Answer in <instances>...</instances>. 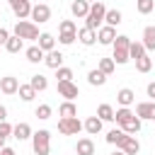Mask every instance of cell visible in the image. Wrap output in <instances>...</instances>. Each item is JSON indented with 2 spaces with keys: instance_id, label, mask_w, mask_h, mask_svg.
Listing matches in <instances>:
<instances>
[{
  "instance_id": "cell-1",
  "label": "cell",
  "mask_w": 155,
  "mask_h": 155,
  "mask_svg": "<svg viewBox=\"0 0 155 155\" xmlns=\"http://www.w3.org/2000/svg\"><path fill=\"white\" fill-rule=\"evenodd\" d=\"M104 15H107V7H104V2L99 0V2H92L90 5V12H87V17H85V27H90V29H99L102 27V22H104Z\"/></svg>"
},
{
  "instance_id": "cell-2",
  "label": "cell",
  "mask_w": 155,
  "mask_h": 155,
  "mask_svg": "<svg viewBox=\"0 0 155 155\" xmlns=\"http://www.w3.org/2000/svg\"><path fill=\"white\" fill-rule=\"evenodd\" d=\"M31 148H34L36 155H48V153H51V133H48L46 128L34 131V136H31Z\"/></svg>"
},
{
  "instance_id": "cell-3",
  "label": "cell",
  "mask_w": 155,
  "mask_h": 155,
  "mask_svg": "<svg viewBox=\"0 0 155 155\" xmlns=\"http://www.w3.org/2000/svg\"><path fill=\"white\" fill-rule=\"evenodd\" d=\"M15 34L19 36V39H29V41H36L39 39V24H34V22H27V19H17V24H15Z\"/></svg>"
},
{
  "instance_id": "cell-4",
  "label": "cell",
  "mask_w": 155,
  "mask_h": 155,
  "mask_svg": "<svg viewBox=\"0 0 155 155\" xmlns=\"http://www.w3.org/2000/svg\"><path fill=\"white\" fill-rule=\"evenodd\" d=\"M82 128L85 126H82V121L78 116H70V119H61L58 121V133L61 136H78Z\"/></svg>"
},
{
  "instance_id": "cell-5",
  "label": "cell",
  "mask_w": 155,
  "mask_h": 155,
  "mask_svg": "<svg viewBox=\"0 0 155 155\" xmlns=\"http://www.w3.org/2000/svg\"><path fill=\"white\" fill-rule=\"evenodd\" d=\"M56 90H58V94L61 97H65V99H75V97H80V90H78V85L73 82V80H58L56 82Z\"/></svg>"
},
{
  "instance_id": "cell-6",
  "label": "cell",
  "mask_w": 155,
  "mask_h": 155,
  "mask_svg": "<svg viewBox=\"0 0 155 155\" xmlns=\"http://www.w3.org/2000/svg\"><path fill=\"white\" fill-rule=\"evenodd\" d=\"M48 19H51V7L46 2H36L31 7V22L34 24H46Z\"/></svg>"
},
{
  "instance_id": "cell-7",
  "label": "cell",
  "mask_w": 155,
  "mask_h": 155,
  "mask_svg": "<svg viewBox=\"0 0 155 155\" xmlns=\"http://www.w3.org/2000/svg\"><path fill=\"white\" fill-rule=\"evenodd\" d=\"M136 116L140 121H155V102L148 99V102H138L136 104Z\"/></svg>"
},
{
  "instance_id": "cell-8",
  "label": "cell",
  "mask_w": 155,
  "mask_h": 155,
  "mask_svg": "<svg viewBox=\"0 0 155 155\" xmlns=\"http://www.w3.org/2000/svg\"><path fill=\"white\" fill-rule=\"evenodd\" d=\"M10 2V7H12V12H15V17L17 19H27V17H31V2L29 0H7Z\"/></svg>"
},
{
  "instance_id": "cell-9",
  "label": "cell",
  "mask_w": 155,
  "mask_h": 155,
  "mask_svg": "<svg viewBox=\"0 0 155 155\" xmlns=\"http://www.w3.org/2000/svg\"><path fill=\"white\" fill-rule=\"evenodd\" d=\"M114 39H116V27L104 24V27H99V29H97V41H99L102 46H111V44H114Z\"/></svg>"
},
{
  "instance_id": "cell-10",
  "label": "cell",
  "mask_w": 155,
  "mask_h": 155,
  "mask_svg": "<svg viewBox=\"0 0 155 155\" xmlns=\"http://www.w3.org/2000/svg\"><path fill=\"white\" fill-rule=\"evenodd\" d=\"M17 90H19V80L17 78H12V75L0 78V92L2 94H17Z\"/></svg>"
},
{
  "instance_id": "cell-11",
  "label": "cell",
  "mask_w": 155,
  "mask_h": 155,
  "mask_svg": "<svg viewBox=\"0 0 155 155\" xmlns=\"http://www.w3.org/2000/svg\"><path fill=\"white\" fill-rule=\"evenodd\" d=\"M31 136H34V131H31V126H29L27 121L15 124V128H12V138H17V140H27V138H31Z\"/></svg>"
},
{
  "instance_id": "cell-12",
  "label": "cell",
  "mask_w": 155,
  "mask_h": 155,
  "mask_svg": "<svg viewBox=\"0 0 155 155\" xmlns=\"http://www.w3.org/2000/svg\"><path fill=\"white\" fill-rule=\"evenodd\" d=\"M126 138H128V133H126L124 128H111V131L107 133V143H109V145H116V148H121Z\"/></svg>"
},
{
  "instance_id": "cell-13",
  "label": "cell",
  "mask_w": 155,
  "mask_h": 155,
  "mask_svg": "<svg viewBox=\"0 0 155 155\" xmlns=\"http://www.w3.org/2000/svg\"><path fill=\"white\" fill-rule=\"evenodd\" d=\"M90 5H92V2H87V0H73V5H70L73 17L85 19V17H87V12H90Z\"/></svg>"
},
{
  "instance_id": "cell-14",
  "label": "cell",
  "mask_w": 155,
  "mask_h": 155,
  "mask_svg": "<svg viewBox=\"0 0 155 155\" xmlns=\"http://www.w3.org/2000/svg\"><path fill=\"white\" fill-rule=\"evenodd\" d=\"M78 41H80L82 46H92V44L97 41V31L90 29V27H82V29H78Z\"/></svg>"
},
{
  "instance_id": "cell-15",
  "label": "cell",
  "mask_w": 155,
  "mask_h": 155,
  "mask_svg": "<svg viewBox=\"0 0 155 155\" xmlns=\"http://www.w3.org/2000/svg\"><path fill=\"white\" fill-rule=\"evenodd\" d=\"M116 102H119L121 107H131V104L136 102V92H133L131 87H121V90L116 92Z\"/></svg>"
},
{
  "instance_id": "cell-16",
  "label": "cell",
  "mask_w": 155,
  "mask_h": 155,
  "mask_svg": "<svg viewBox=\"0 0 155 155\" xmlns=\"http://www.w3.org/2000/svg\"><path fill=\"white\" fill-rule=\"evenodd\" d=\"M63 58H65V56H63L61 51H56V48H53V51H48V53L44 56V63H46L48 68H53V70H56V68H61V65H63Z\"/></svg>"
},
{
  "instance_id": "cell-17",
  "label": "cell",
  "mask_w": 155,
  "mask_h": 155,
  "mask_svg": "<svg viewBox=\"0 0 155 155\" xmlns=\"http://www.w3.org/2000/svg\"><path fill=\"white\" fill-rule=\"evenodd\" d=\"M36 44H39V48L41 51H53L56 48V39H53V34H48V31H44V34H39V39H36Z\"/></svg>"
},
{
  "instance_id": "cell-18",
  "label": "cell",
  "mask_w": 155,
  "mask_h": 155,
  "mask_svg": "<svg viewBox=\"0 0 155 155\" xmlns=\"http://www.w3.org/2000/svg\"><path fill=\"white\" fill-rule=\"evenodd\" d=\"M107 78H109V75H107V73H102L99 68H94V70H90V73H87V82H90L92 87H102V85L107 82Z\"/></svg>"
},
{
  "instance_id": "cell-19",
  "label": "cell",
  "mask_w": 155,
  "mask_h": 155,
  "mask_svg": "<svg viewBox=\"0 0 155 155\" xmlns=\"http://www.w3.org/2000/svg\"><path fill=\"white\" fill-rule=\"evenodd\" d=\"M75 153H78V155H94V143H92V138H80V140L75 143Z\"/></svg>"
},
{
  "instance_id": "cell-20",
  "label": "cell",
  "mask_w": 155,
  "mask_h": 155,
  "mask_svg": "<svg viewBox=\"0 0 155 155\" xmlns=\"http://www.w3.org/2000/svg\"><path fill=\"white\" fill-rule=\"evenodd\" d=\"M24 56H27V61H29V63H41V61H44V56H46V51H41V48H39V44H34V46H29V48L24 51Z\"/></svg>"
},
{
  "instance_id": "cell-21",
  "label": "cell",
  "mask_w": 155,
  "mask_h": 155,
  "mask_svg": "<svg viewBox=\"0 0 155 155\" xmlns=\"http://www.w3.org/2000/svg\"><path fill=\"white\" fill-rule=\"evenodd\" d=\"M102 124H104V121H102V119H99V116L94 114V116H90V119H87V121H85L82 126H85V131H87L90 136H97V133L102 131Z\"/></svg>"
},
{
  "instance_id": "cell-22",
  "label": "cell",
  "mask_w": 155,
  "mask_h": 155,
  "mask_svg": "<svg viewBox=\"0 0 155 155\" xmlns=\"http://www.w3.org/2000/svg\"><path fill=\"white\" fill-rule=\"evenodd\" d=\"M121 150H124L126 155H138V153H140V143H138V138H136V136H128V138L124 140Z\"/></svg>"
},
{
  "instance_id": "cell-23",
  "label": "cell",
  "mask_w": 155,
  "mask_h": 155,
  "mask_svg": "<svg viewBox=\"0 0 155 155\" xmlns=\"http://www.w3.org/2000/svg\"><path fill=\"white\" fill-rule=\"evenodd\" d=\"M58 116H61V119H70V116H78V107H75L70 99H65V102L58 107Z\"/></svg>"
},
{
  "instance_id": "cell-24",
  "label": "cell",
  "mask_w": 155,
  "mask_h": 155,
  "mask_svg": "<svg viewBox=\"0 0 155 155\" xmlns=\"http://www.w3.org/2000/svg\"><path fill=\"white\" fill-rule=\"evenodd\" d=\"M140 126H143V121H140V119H138V116L133 114V116H131V119H128V121H126L124 126H119V128H124V131H126L128 136H136V133L140 131Z\"/></svg>"
},
{
  "instance_id": "cell-25",
  "label": "cell",
  "mask_w": 155,
  "mask_h": 155,
  "mask_svg": "<svg viewBox=\"0 0 155 155\" xmlns=\"http://www.w3.org/2000/svg\"><path fill=\"white\" fill-rule=\"evenodd\" d=\"M121 22H124L121 10H107V15H104V24H109V27H119Z\"/></svg>"
},
{
  "instance_id": "cell-26",
  "label": "cell",
  "mask_w": 155,
  "mask_h": 155,
  "mask_svg": "<svg viewBox=\"0 0 155 155\" xmlns=\"http://www.w3.org/2000/svg\"><path fill=\"white\" fill-rule=\"evenodd\" d=\"M5 48H7V53H19V51L24 48V39H19L17 34H12V36L7 39V44H5Z\"/></svg>"
},
{
  "instance_id": "cell-27",
  "label": "cell",
  "mask_w": 155,
  "mask_h": 155,
  "mask_svg": "<svg viewBox=\"0 0 155 155\" xmlns=\"http://www.w3.org/2000/svg\"><path fill=\"white\" fill-rule=\"evenodd\" d=\"M133 114H136V111H131V107H119V109L114 111V121H116L119 126H124V124H126Z\"/></svg>"
},
{
  "instance_id": "cell-28",
  "label": "cell",
  "mask_w": 155,
  "mask_h": 155,
  "mask_svg": "<svg viewBox=\"0 0 155 155\" xmlns=\"http://www.w3.org/2000/svg\"><path fill=\"white\" fill-rule=\"evenodd\" d=\"M143 46H145V51H155V27L143 29Z\"/></svg>"
},
{
  "instance_id": "cell-29",
  "label": "cell",
  "mask_w": 155,
  "mask_h": 155,
  "mask_svg": "<svg viewBox=\"0 0 155 155\" xmlns=\"http://www.w3.org/2000/svg\"><path fill=\"white\" fill-rule=\"evenodd\" d=\"M148 51H145V46H143V41H131V46H128V56H131V61H138L140 56H145Z\"/></svg>"
},
{
  "instance_id": "cell-30",
  "label": "cell",
  "mask_w": 155,
  "mask_h": 155,
  "mask_svg": "<svg viewBox=\"0 0 155 155\" xmlns=\"http://www.w3.org/2000/svg\"><path fill=\"white\" fill-rule=\"evenodd\" d=\"M111 48H114V56H111V58H114V63H116V65H126V63L131 61L128 48H116V46H111Z\"/></svg>"
},
{
  "instance_id": "cell-31",
  "label": "cell",
  "mask_w": 155,
  "mask_h": 155,
  "mask_svg": "<svg viewBox=\"0 0 155 155\" xmlns=\"http://www.w3.org/2000/svg\"><path fill=\"white\" fill-rule=\"evenodd\" d=\"M17 94H19V99L22 102H31L34 97H36V90L27 82V85H19V90H17Z\"/></svg>"
},
{
  "instance_id": "cell-32",
  "label": "cell",
  "mask_w": 155,
  "mask_h": 155,
  "mask_svg": "<svg viewBox=\"0 0 155 155\" xmlns=\"http://www.w3.org/2000/svg\"><path fill=\"white\" fill-rule=\"evenodd\" d=\"M97 116H99L102 121H114V107L107 104V102L99 104V107H97Z\"/></svg>"
},
{
  "instance_id": "cell-33",
  "label": "cell",
  "mask_w": 155,
  "mask_h": 155,
  "mask_svg": "<svg viewBox=\"0 0 155 155\" xmlns=\"http://www.w3.org/2000/svg\"><path fill=\"white\" fill-rule=\"evenodd\" d=\"M136 70H138V73H150V70H153V58H150L148 53L140 56V58L136 61Z\"/></svg>"
},
{
  "instance_id": "cell-34",
  "label": "cell",
  "mask_w": 155,
  "mask_h": 155,
  "mask_svg": "<svg viewBox=\"0 0 155 155\" xmlns=\"http://www.w3.org/2000/svg\"><path fill=\"white\" fill-rule=\"evenodd\" d=\"M29 85L36 90V92H44L46 87H48V80L41 75V73H36V75H31V80H29Z\"/></svg>"
},
{
  "instance_id": "cell-35",
  "label": "cell",
  "mask_w": 155,
  "mask_h": 155,
  "mask_svg": "<svg viewBox=\"0 0 155 155\" xmlns=\"http://www.w3.org/2000/svg\"><path fill=\"white\" fill-rule=\"evenodd\" d=\"M51 114H53V109H51V104H39V107L34 109V116H36V119H41V121H46V119H51Z\"/></svg>"
},
{
  "instance_id": "cell-36",
  "label": "cell",
  "mask_w": 155,
  "mask_h": 155,
  "mask_svg": "<svg viewBox=\"0 0 155 155\" xmlns=\"http://www.w3.org/2000/svg\"><path fill=\"white\" fill-rule=\"evenodd\" d=\"M136 10L140 15H150L155 10V0H136Z\"/></svg>"
},
{
  "instance_id": "cell-37",
  "label": "cell",
  "mask_w": 155,
  "mask_h": 155,
  "mask_svg": "<svg viewBox=\"0 0 155 155\" xmlns=\"http://www.w3.org/2000/svg\"><path fill=\"white\" fill-rule=\"evenodd\" d=\"M102 73H107V75H111L114 70H116V63H114V58H99V65H97Z\"/></svg>"
},
{
  "instance_id": "cell-38",
  "label": "cell",
  "mask_w": 155,
  "mask_h": 155,
  "mask_svg": "<svg viewBox=\"0 0 155 155\" xmlns=\"http://www.w3.org/2000/svg\"><path fill=\"white\" fill-rule=\"evenodd\" d=\"M75 39H78V31H58V41L63 46H70Z\"/></svg>"
},
{
  "instance_id": "cell-39",
  "label": "cell",
  "mask_w": 155,
  "mask_h": 155,
  "mask_svg": "<svg viewBox=\"0 0 155 155\" xmlns=\"http://www.w3.org/2000/svg\"><path fill=\"white\" fill-rule=\"evenodd\" d=\"M111 46H116V48H128V46H131V36H126V34H116V39H114Z\"/></svg>"
},
{
  "instance_id": "cell-40",
  "label": "cell",
  "mask_w": 155,
  "mask_h": 155,
  "mask_svg": "<svg viewBox=\"0 0 155 155\" xmlns=\"http://www.w3.org/2000/svg\"><path fill=\"white\" fill-rule=\"evenodd\" d=\"M56 80H73V70H70V68H65V65L56 68Z\"/></svg>"
},
{
  "instance_id": "cell-41",
  "label": "cell",
  "mask_w": 155,
  "mask_h": 155,
  "mask_svg": "<svg viewBox=\"0 0 155 155\" xmlns=\"http://www.w3.org/2000/svg\"><path fill=\"white\" fill-rule=\"evenodd\" d=\"M58 31H78V27H75L73 19H63V22L58 24Z\"/></svg>"
},
{
  "instance_id": "cell-42",
  "label": "cell",
  "mask_w": 155,
  "mask_h": 155,
  "mask_svg": "<svg viewBox=\"0 0 155 155\" xmlns=\"http://www.w3.org/2000/svg\"><path fill=\"white\" fill-rule=\"evenodd\" d=\"M12 124H7V121H0V138H7V136H12Z\"/></svg>"
},
{
  "instance_id": "cell-43",
  "label": "cell",
  "mask_w": 155,
  "mask_h": 155,
  "mask_svg": "<svg viewBox=\"0 0 155 155\" xmlns=\"http://www.w3.org/2000/svg\"><path fill=\"white\" fill-rule=\"evenodd\" d=\"M10 36H12V34H10V31H7V29H5V27H0V46H5V44H7V39H10Z\"/></svg>"
},
{
  "instance_id": "cell-44",
  "label": "cell",
  "mask_w": 155,
  "mask_h": 155,
  "mask_svg": "<svg viewBox=\"0 0 155 155\" xmlns=\"http://www.w3.org/2000/svg\"><path fill=\"white\" fill-rule=\"evenodd\" d=\"M145 94L155 102V82H148V87H145Z\"/></svg>"
},
{
  "instance_id": "cell-45",
  "label": "cell",
  "mask_w": 155,
  "mask_h": 155,
  "mask_svg": "<svg viewBox=\"0 0 155 155\" xmlns=\"http://www.w3.org/2000/svg\"><path fill=\"white\" fill-rule=\"evenodd\" d=\"M0 121H7V109L0 104Z\"/></svg>"
},
{
  "instance_id": "cell-46",
  "label": "cell",
  "mask_w": 155,
  "mask_h": 155,
  "mask_svg": "<svg viewBox=\"0 0 155 155\" xmlns=\"http://www.w3.org/2000/svg\"><path fill=\"white\" fill-rule=\"evenodd\" d=\"M0 155H15V150H12V148H2V150H0Z\"/></svg>"
},
{
  "instance_id": "cell-47",
  "label": "cell",
  "mask_w": 155,
  "mask_h": 155,
  "mask_svg": "<svg viewBox=\"0 0 155 155\" xmlns=\"http://www.w3.org/2000/svg\"><path fill=\"white\" fill-rule=\"evenodd\" d=\"M111 155H126V153H124V150H121V148H116V150H114V153H111Z\"/></svg>"
},
{
  "instance_id": "cell-48",
  "label": "cell",
  "mask_w": 155,
  "mask_h": 155,
  "mask_svg": "<svg viewBox=\"0 0 155 155\" xmlns=\"http://www.w3.org/2000/svg\"><path fill=\"white\" fill-rule=\"evenodd\" d=\"M2 148H5V138H0V150H2Z\"/></svg>"
},
{
  "instance_id": "cell-49",
  "label": "cell",
  "mask_w": 155,
  "mask_h": 155,
  "mask_svg": "<svg viewBox=\"0 0 155 155\" xmlns=\"http://www.w3.org/2000/svg\"><path fill=\"white\" fill-rule=\"evenodd\" d=\"M87 2H99V0H87Z\"/></svg>"
}]
</instances>
